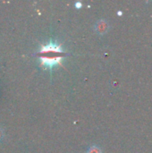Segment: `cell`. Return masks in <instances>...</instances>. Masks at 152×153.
I'll use <instances>...</instances> for the list:
<instances>
[{
    "label": "cell",
    "mask_w": 152,
    "mask_h": 153,
    "mask_svg": "<svg viewBox=\"0 0 152 153\" xmlns=\"http://www.w3.org/2000/svg\"><path fill=\"white\" fill-rule=\"evenodd\" d=\"M87 153H102V151L99 147H98L96 145H92L91 147H90L88 149Z\"/></svg>",
    "instance_id": "3957f363"
},
{
    "label": "cell",
    "mask_w": 152,
    "mask_h": 153,
    "mask_svg": "<svg viewBox=\"0 0 152 153\" xmlns=\"http://www.w3.org/2000/svg\"><path fill=\"white\" fill-rule=\"evenodd\" d=\"M3 137H4V131H3L2 128H0V142L2 141Z\"/></svg>",
    "instance_id": "5b68a950"
},
{
    "label": "cell",
    "mask_w": 152,
    "mask_h": 153,
    "mask_svg": "<svg viewBox=\"0 0 152 153\" xmlns=\"http://www.w3.org/2000/svg\"><path fill=\"white\" fill-rule=\"evenodd\" d=\"M94 30H95V31L99 35L102 36V35L106 34L108 31V30H109V23L106 20H103V19L102 20H99L95 23V25H94Z\"/></svg>",
    "instance_id": "7a4b0ae2"
},
{
    "label": "cell",
    "mask_w": 152,
    "mask_h": 153,
    "mask_svg": "<svg viewBox=\"0 0 152 153\" xmlns=\"http://www.w3.org/2000/svg\"><path fill=\"white\" fill-rule=\"evenodd\" d=\"M82 3H81V2H75V3H74V6H75L77 9L82 8Z\"/></svg>",
    "instance_id": "277c9868"
},
{
    "label": "cell",
    "mask_w": 152,
    "mask_h": 153,
    "mask_svg": "<svg viewBox=\"0 0 152 153\" xmlns=\"http://www.w3.org/2000/svg\"><path fill=\"white\" fill-rule=\"evenodd\" d=\"M39 61L42 67L52 70L56 65H62L63 49L61 44L50 40L47 45H42L39 50Z\"/></svg>",
    "instance_id": "6da1fadb"
}]
</instances>
